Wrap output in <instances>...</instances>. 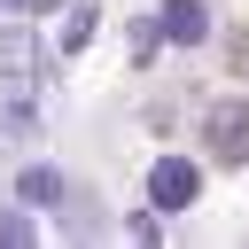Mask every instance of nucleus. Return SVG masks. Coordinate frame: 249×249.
<instances>
[{
  "label": "nucleus",
  "mask_w": 249,
  "mask_h": 249,
  "mask_svg": "<svg viewBox=\"0 0 249 249\" xmlns=\"http://www.w3.org/2000/svg\"><path fill=\"white\" fill-rule=\"evenodd\" d=\"M202 195V171L187 163V156H156V171H148V202L156 210H187Z\"/></svg>",
  "instance_id": "f257e3e1"
},
{
  "label": "nucleus",
  "mask_w": 249,
  "mask_h": 249,
  "mask_svg": "<svg viewBox=\"0 0 249 249\" xmlns=\"http://www.w3.org/2000/svg\"><path fill=\"white\" fill-rule=\"evenodd\" d=\"M202 140H210L226 163H241V156H249V101H218V109L202 117Z\"/></svg>",
  "instance_id": "f03ea898"
},
{
  "label": "nucleus",
  "mask_w": 249,
  "mask_h": 249,
  "mask_svg": "<svg viewBox=\"0 0 249 249\" xmlns=\"http://www.w3.org/2000/svg\"><path fill=\"white\" fill-rule=\"evenodd\" d=\"M86 39H93V8H70V23L54 31V54H78Z\"/></svg>",
  "instance_id": "39448f33"
},
{
  "label": "nucleus",
  "mask_w": 249,
  "mask_h": 249,
  "mask_svg": "<svg viewBox=\"0 0 249 249\" xmlns=\"http://www.w3.org/2000/svg\"><path fill=\"white\" fill-rule=\"evenodd\" d=\"M16 195H23L31 210H54V195H62V171H47V163H31V171L16 179Z\"/></svg>",
  "instance_id": "20e7f679"
},
{
  "label": "nucleus",
  "mask_w": 249,
  "mask_h": 249,
  "mask_svg": "<svg viewBox=\"0 0 249 249\" xmlns=\"http://www.w3.org/2000/svg\"><path fill=\"white\" fill-rule=\"evenodd\" d=\"M31 8H47V0H0V16H31Z\"/></svg>",
  "instance_id": "0eeeda50"
},
{
  "label": "nucleus",
  "mask_w": 249,
  "mask_h": 249,
  "mask_svg": "<svg viewBox=\"0 0 249 249\" xmlns=\"http://www.w3.org/2000/svg\"><path fill=\"white\" fill-rule=\"evenodd\" d=\"M156 16H163L156 31H163V39H179V47H202V39H210V8H202V0H163Z\"/></svg>",
  "instance_id": "7ed1b4c3"
},
{
  "label": "nucleus",
  "mask_w": 249,
  "mask_h": 249,
  "mask_svg": "<svg viewBox=\"0 0 249 249\" xmlns=\"http://www.w3.org/2000/svg\"><path fill=\"white\" fill-rule=\"evenodd\" d=\"M0 241L23 249V241H31V218H23V210H0Z\"/></svg>",
  "instance_id": "423d86ee"
}]
</instances>
